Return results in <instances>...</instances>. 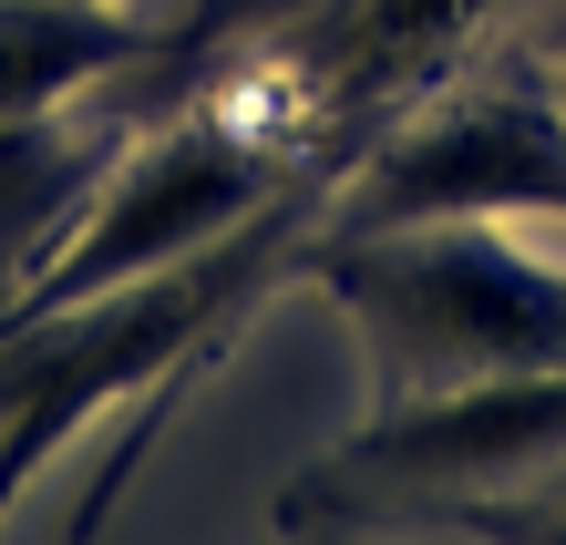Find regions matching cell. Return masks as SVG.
Here are the masks:
<instances>
[{"instance_id": "6da1fadb", "label": "cell", "mask_w": 566, "mask_h": 545, "mask_svg": "<svg viewBox=\"0 0 566 545\" xmlns=\"http://www.w3.org/2000/svg\"><path fill=\"white\" fill-rule=\"evenodd\" d=\"M310 268L360 329L391 412L566 370V258H546L515 217H432L371 237L329 227Z\"/></svg>"}, {"instance_id": "7a4b0ae2", "label": "cell", "mask_w": 566, "mask_h": 545, "mask_svg": "<svg viewBox=\"0 0 566 545\" xmlns=\"http://www.w3.org/2000/svg\"><path fill=\"white\" fill-rule=\"evenodd\" d=\"M289 207V165H279V114L269 104H196L186 124H165L155 145L114 176L104 217L73 237V258L42 279V310H83L104 289H135L155 268H186L227 248L238 227Z\"/></svg>"}, {"instance_id": "3957f363", "label": "cell", "mask_w": 566, "mask_h": 545, "mask_svg": "<svg viewBox=\"0 0 566 545\" xmlns=\"http://www.w3.org/2000/svg\"><path fill=\"white\" fill-rule=\"evenodd\" d=\"M432 217H515L566 227V93L556 83H453L402 134H381L371 165L340 196V237L432 227Z\"/></svg>"}, {"instance_id": "277c9868", "label": "cell", "mask_w": 566, "mask_h": 545, "mask_svg": "<svg viewBox=\"0 0 566 545\" xmlns=\"http://www.w3.org/2000/svg\"><path fill=\"white\" fill-rule=\"evenodd\" d=\"M505 11H525V0H319L279 42L269 62L279 93H258V104L279 124H360L443 83Z\"/></svg>"}, {"instance_id": "5b68a950", "label": "cell", "mask_w": 566, "mask_h": 545, "mask_svg": "<svg viewBox=\"0 0 566 545\" xmlns=\"http://www.w3.org/2000/svg\"><path fill=\"white\" fill-rule=\"evenodd\" d=\"M556 93H566V31H556Z\"/></svg>"}]
</instances>
